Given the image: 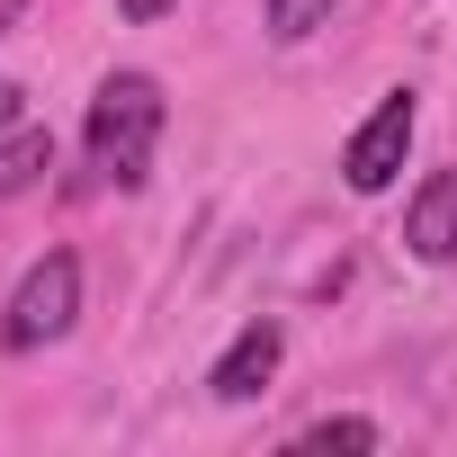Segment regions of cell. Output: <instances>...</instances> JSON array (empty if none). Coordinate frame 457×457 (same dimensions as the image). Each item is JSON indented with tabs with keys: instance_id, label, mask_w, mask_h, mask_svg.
Instances as JSON below:
<instances>
[{
	"instance_id": "cell-1",
	"label": "cell",
	"mask_w": 457,
	"mask_h": 457,
	"mask_svg": "<svg viewBox=\"0 0 457 457\" xmlns=\"http://www.w3.org/2000/svg\"><path fill=\"white\" fill-rule=\"evenodd\" d=\"M81 144H90V170L108 188H144L153 179V144H162V81L153 72H108L99 99H90Z\"/></svg>"
},
{
	"instance_id": "cell-2",
	"label": "cell",
	"mask_w": 457,
	"mask_h": 457,
	"mask_svg": "<svg viewBox=\"0 0 457 457\" xmlns=\"http://www.w3.org/2000/svg\"><path fill=\"white\" fill-rule=\"evenodd\" d=\"M72 314H81V261H72V252H46V261L10 287L0 341H10V350H46V341L72 332Z\"/></svg>"
},
{
	"instance_id": "cell-3",
	"label": "cell",
	"mask_w": 457,
	"mask_h": 457,
	"mask_svg": "<svg viewBox=\"0 0 457 457\" xmlns=\"http://www.w3.org/2000/svg\"><path fill=\"white\" fill-rule=\"evenodd\" d=\"M412 126H421V108H412V90H386L377 108H368V126L341 144V179H350V197H386L395 179H403V153H412Z\"/></svg>"
},
{
	"instance_id": "cell-4",
	"label": "cell",
	"mask_w": 457,
	"mask_h": 457,
	"mask_svg": "<svg viewBox=\"0 0 457 457\" xmlns=\"http://www.w3.org/2000/svg\"><path fill=\"white\" fill-rule=\"evenodd\" d=\"M278 359H287V332L261 314V323H243V332H234V350H224V359L206 368V386H215L224 403H252V395L278 377Z\"/></svg>"
},
{
	"instance_id": "cell-5",
	"label": "cell",
	"mask_w": 457,
	"mask_h": 457,
	"mask_svg": "<svg viewBox=\"0 0 457 457\" xmlns=\"http://www.w3.org/2000/svg\"><path fill=\"white\" fill-rule=\"evenodd\" d=\"M403 243L412 261H457V170H430L412 215H403Z\"/></svg>"
},
{
	"instance_id": "cell-6",
	"label": "cell",
	"mask_w": 457,
	"mask_h": 457,
	"mask_svg": "<svg viewBox=\"0 0 457 457\" xmlns=\"http://www.w3.org/2000/svg\"><path fill=\"white\" fill-rule=\"evenodd\" d=\"M54 170V135L46 126H10V144H0V197H19Z\"/></svg>"
},
{
	"instance_id": "cell-7",
	"label": "cell",
	"mask_w": 457,
	"mask_h": 457,
	"mask_svg": "<svg viewBox=\"0 0 457 457\" xmlns=\"http://www.w3.org/2000/svg\"><path fill=\"white\" fill-rule=\"evenodd\" d=\"M332 10H341V0H261V28L278 46H305L314 28H332Z\"/></svg>"
},
{
	"instance_id": "cell-8",
	"label": "cell",
	"mask_w": 457,
	"mask_h": 457,
	"mask_svg": "<svg viewBox=\"0 0 457 457\" xmlns=\"http://www.w3.org/2000/svg\"><path fill=\"white\" fill-rule=\"evenodd\" d=\"M296 448H314V457H332V448H377V421L341 412V421H314V430H296Z\"/></svg>"
},
{
	"instance_id": "cell-9",
	"label": "cell",
	"mask_w": 457,
	"mask_h": 457,
	"mask_svg": "<svg viewBox=\"0 0 457 457\" xmlns=\"http://www.w3.org/2000/svg\"><path fill=\"white\" fill-rule=\"evenodd\" d=\"M179 0H117V19H135V28H153V19H170Z\"/></svg>"
},
{
	"instance_id": "cell-10",
	"label": "cell",
	"mask_w": 457,
	"mask_h": 457,
	"mask_svg": "<svg viewBox=\"0 0 457 457\" xmlns=\"http://www.w3.org/2000/svg\"><path fill=\"white\" fill-rule=\"evenodd\" d=\"M19 117H28V90H19L10 72H0V126H19Z\"/></svg>"
}]
</instances>
